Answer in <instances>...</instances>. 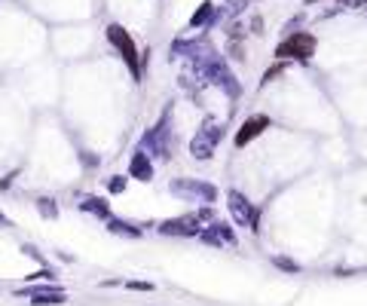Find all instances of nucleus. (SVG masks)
I'll return each mask as SVG.
<instances>
[{
	"instance_id": "nucleus-1",
	"label": "nucleus",
	"mask_w": 367,
	"mask_h": 306,
	"mask_svg": "<svg viewBox=\"0 0 367 306\" xmlns=\"http://www.w3.org/2000/svg\"><path fill=\"white\" fill-rule=\"evenodd\" d=\"M190 70L196 74V80H199L202 86H218L230 101H236V98L242 95L239 77L233 74V68H230L227 56L218 53V49H214L211 56H206L202 61H196V65H190Z\"/></svg>"
},
{
	"instance_id": "nucleus-2",
	"label": "nucleus",
	"mask_w": 367,
	"mask_h": 306,
	"mask_svg": "<svg viewBox=\"0 0 367 306\" xmlns=\"http://www.w3.org/2000/svg\"><path fill=\"white\" fill-rule=\"evenodd\" d=\"M141 150H147L153 159H162L169 162L175 157V132H171V110L159 117V122L153 129H147L144 135H141Z\"/></svg>"
},
{
	"instance_id": "nucleus-3",
	"label": "nucleus",
	"mask_w": 367,
	"mask_h": 306,
	"mask_svg": "<svg viewBox=\"0 0 367 306\" xmlns=\"http://www.w3.org/2000/svg\"><path fill=\"white\" fill-rule=\"evenodd\" d=\"M223 132L227 129H223V122L218 117H206L202 120V126L196 129V135L190 138V157L199 159V162H208L220 147Z\"/></svg>"
},
{
	"instance_id": "nucleus-4",
	"label": "nucleus",
	"mask_w": 367,
	"mask_h": 306,
	"mask_svg": "<svg viewBox=\"0 0 367 306\" xmlns=\"http://www.w3.org/2000/svg\"><path fill=\"white\" fill-rule=\"evenodd\" d=\"M107 40H110V46L117 49V53L122 56V61H126V68H129V74L141 80V74H144V61L147 56H141V49L135 46V40H132V34L122 25L117 22H110L107 25Z\"/></svg>"
},
{
	"instance_id": "nucleus-5",
	"label": "nucleus",
	"mask_w": 367,
	"mask_h": 306,
	"mask_svg": "<svg viewBox=\"0 0 367 306\" xmlns=\"http://www.w3.org/2000/svg\"><path fill=\"white\" fill-rule=\"evenodd\" d=\"M169 190H171V196H178L184 202H199V206H214L220 196V190L211 181H202V178H175L169 184Z\"/></svg>"
},
{
	"instance_id": "nucleus-6",
	"label": "nucleus",
	"mask_w": 367,
	"mask_h": 306,
	"mask_svg": "<svg viewBox=\"0 0 367 306\" xmlns=\"http://www.w3.org/2000/svg\"><path fill=\"white\" fill-rule=\"evenodd\" d=\"M319 49V40L309 31H294V34H284V40L275 46V61H309Z\"/></svg>"
},
{
	"instance_id": "nucleus-7",
	"label": "nucleus",
	"mask_w": 367,
	"mask_h": 306,
	"mask_svg": "<svg viewBox=\"0 0 367 306\" xmlns=\"http://www.w3.org/2000/svg\"><path fill=\"white\" fill-rule=\"evenodd\" d=\"M227 209L236 227H245L251 233H260V209L245 196L242 190H227Z\"/></svg>"
},
{
	"instance_id": "nucleus-8",
	"label": "nucleus",
	"mask_w": 367,
	"mask_h": 306,
	"mask_svg": "<svg viewBox=\"0 0 367 306\" xmlns=\"http://www.w3.org/2000/svg\"><path fill=\"white\" fill-rule=\"evenodd\" d=\"M202 227H206V221L199 218V211H190V214H181V218H169L159 223V233L162 236H184V239H199Z\"/></svg>"
},
{
	"instance_id": "nucleus-9",
	"label": "nucleus",
	"mask_w": 367,
	"mask_h": 306,
	"mask_svg": "<svg viewBox=\"0 0 367 306\" xmlns=\"http://www.w3.org/2000/svg\"><path fill=\"white\" fill-rule=\"evenodd\" d=\"M199 242L211 245V248H236V245H239L236 230H233L227 221H218V218H214L211 223H206V227H202Z\"/></svg>"
},
{
	"instance_id": "nucleus-10",
	"label": "nucleus",
	"mask_w": 367,
	"mask_h": 306,
	"mask_svg": "<svg viewBox=\"0 0 367 306\" xmlns=\"http://www.w3.org/2000/svg\"><path fill=\"white\" fill-rule=\"evenodd\" d=\"M270 126H272V120H270L267 114H251V117H245V120H242V126L236 129V135H233V144H236V150L248 147L251 141H254V138H260Z\"/></svg>"
},
{
	"instance_id": "nucleus-11",
	"label": "nucleus",
	"mask_w": 367,
	"mask_h": 306,
	"mask_svg": "<svg viewBox=\"0 0 367 306\" xmlns=\"http://www.w3.org/2000/svg\"><path fill=\"white\" fill-rule=\"evenodd\" d=\"M18 294H25V297H31V303H34V306H61V303H68V294H65V288H58V285H40V288H22Z\"/></svg>"
},
{
	"instance_id": "nucleus-12",
	"label": "nucleus",
	"mask_w": 367,
	"mask_h": 306,
	"mask_svg": "<svg viewBox=\"0 0 367 306\" xmlns=\"http://www.w3.org/2000/svg\"><path fill=\"white\" fill-rule=\"evenodd\" d=\"M126 175L132 178V181H141V184H147V181H153V157L147 150H135L132 153V159H129V169H126Z\"/></svg>"
},
{
	"instance_id": "nucleus-13",
	"label": "nucleus",
	"mask_w": 367,
	"mask_h": 306,
	"mask_svg": "<svg viewBox=\"0 0 367 306\" xmlns=\"http://www.w3.org/2000/svg\"><path fill=\"white\" fill-rule=\"evenodd\" d=\"M214 25H218V6L211 0H202L196 6V13L190 16V31H208Z\"/></svg>"
},
{
	"instance_id": "nucleus-14",
	"label": "nucleus",
	"mask_w": 367,
	"mask_h": 306,
	"mask_svg": "<svg viewBox=\"0 0 367 306\" xmlns=\"http://www.w3.org/2000/svg\"><path fill=\"white\" fill-rule=\"evenodd\" d=\"M80 211L95 214V218H101V221H110V218H114V214H110V202L101 199V196H86L83 202H80Z\"/></svg>"
},
{
	"instance_id": "nucleus-15",
	"label": "nucleus",
	"mask_w": 367,
	"mask_h": 306,
	"mask_svg": "<svg viewBox=\"0 0 367 306\" xmlns=\"http://www.w3.org/2000/svg\"><path fill=\"white\" fill-rule=\"evenodd\" d=\"M248 4L251 0H223V6H218V22H233V19H239Z\"/></svg>"
},
{
	"instance_id": "nucleus-16",
	"label": "nucleus",
	"mask_w": 367,
	"mask_h": 306,
	"mask_svg": "<svg viewBox=\"0 0 367 306\" xmlns=\"http://www.w3.org/2000/svg\"><path fill=\"white\" fill-rule=\"evenodd\" d=\"M107 230L114 233V236H129V239H138L141 236V227H135V223H129V221H119V218H110L107 221Z\"/></svg>"
},
{
	"instance_id": "nucleus-17",
	"label": "nucleus",
	"mask_w": 367,
	"mask_h": 306,
	"mask_svg": "<svg viewBox=\"0 0 367 306\" xmlns=\"http://www.w3.org/2000/svg\"><path fill=\"white\" fill-rule=\"evenodd\" d=\"M37 211L43 214V218H58V206H55V199H49V196H40L37 199Z\"/></svg>"
},
{
	"instance_id": "nucleus-18",
	"label": "nucleus",
	"mask_w": 367,
	"mask_h": 306,
	"mask_svg": "<svg viewBox=\"0 0 367 306\" xmlns=\"http://www.w3.org/2000/svg\"><path fill=\"white\" fill-rule=\"evenodd\" d=\"M284 68H288V61H275L272 68H267V70H263V80H260V86H267V83H272L275 77H282V74H284Z\"/></svg>"
},
{
	"instance_id": "nucleus-19",
	"label": "nucleus",
	"mask_w": 367,
	"mask_h": 306,
	"mask_svg": "<svg viewBox=\"0 0 367 306\" xmlns=\"http://www.w3.org/2000/svg\"><path fill=\"white\" fill-rule=\"evenodd\" d=\"M272 267H279L284 273H300V263L291 260V258H282V254H275V258H272Z\"/></svg>"
},
{
	"instance_id": "nucleus-20",
	"label": "nucleus",
	"mask_w": 367,
	"mask_h": 306,
	"mask_svg": "<svg viewBox=\"0 0 367 306\" xmlns=\"http://www.w3.org/2000/svg\"><path fill=\"white\" fill-rule=\"evenodd\" d=\"M126 187H129V175L126 178H122V175H110V181H107L110 193H126Z\"/></svg>"
},
{
	"instance_id": "nucleus-21",
	"label": "nucleus",
	"mask_w": 367,
	"mask_h": 306,
	"mask_svg": "<svg viewBox=\"0 0 367 306\" xmlns=\"http://www.w3.org/2000/svg\"><path fill=\"white\" fill-rule=\"evenodd\" d=\"M126 288H132V291H153V285L150 282H126Z\"/></svg>"
},
{
	"instance_id": "nucleus-22",
	"label": "nucleus",
	"mask_w": 367,
	"mask_h": 306,
	"mask_svg": "<svg viewBox=\"0 0 367 306\" xmlns=\"http://www.w3.org/2000/svg\"><path fill=\"white\" fill-rule=\"evenodd\" d=\"M251 34H263V19L260 16L251 19Z\"/></svg>"
},
{
	"instance_id": "nucleus-23",
	"label": "nucleus",
	"mask_w": 367,
	"mask_h": 306,
	"mask_svg": "<svg viewBox=\"0 0 367 306\" xmlns=\"http://www.w3.org/2000/svg\"><path fill=\"white\" fill-rule=\"evenodd\" d=\"M0 230H13V221H9L4 211H0Z\"/></svg>"
},
{
	"instance_id": "nucleus-24",
	"label": "nucleus",
	"mask_w": 367,
	"mask_h": 306,
	"mask_svg": "<svg viewBox=\"0 0 367 306\" xmlns=\"http://www.w3.org/2000/svg\"><path fill=\"white\" fill-rule=\"evenodd\" d=\"M13 178H16V172H13V175H6L4 181H0V190H6V187H9V184H13Z\"/></svg>"
},
{
	"instance_id": "nucleus-25",
	"label": "nucleus",
	"mask_w": 367,
	"mask_h": 306,
	"mask_svg": "<svg viewBox=\"0 0 367 306\" xmlns=\"http://www.w3.org/2000/svg\"><path fill=\"white\" fill-rule=\"evenodd\" d=\"M306 4H309V6H312V4H319V0H306Z\"/></svg>"
}]
</instances>
